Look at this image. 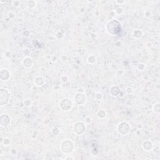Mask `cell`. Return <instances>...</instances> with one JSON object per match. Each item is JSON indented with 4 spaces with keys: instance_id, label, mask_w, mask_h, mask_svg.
I'll list each match as a JSON object with an SVG mask.
<instances>
[{
    "instance_id": "6da1fadb",
    "label": "cell",
    "mask_w": 160,
    "mask_h": 160,
    "mask_svg": "<svg viewBox=\"0 0 160 160\" xmlns=\"http://www.w3.org/2000/svg\"><path fill=\"white\" fill-rule=\"evenodd\" d=\"M107 33L111 36L119 35L122 31L121 23L118 20H112L106 23L105 26Z\"/></svg>"
},
{
    "instance_id": "7a4b0ae2",
    "label": "cell",
    "mask_w": 160,
    "mask_h": 160,
    "mask_svg": "<svg viewBox=\"0 0 160 160\" xmlns=\"http://www.w3.org/2000/svg\"><path fill=\"white\" fill-rule=\"evenodd\" d=\"M60 148L64 154H69L72 153L75 149V145L72 141L70 139H65L61 142Z\"/></svg>"
},
{
    "instance_id": "3957f363",
    "label": "cell",
    "mask_w": 160,
    "mask_h": 160,
    "mask_svg": "<svg viewBox=\"0 0 160 160\" xmlns=\"http://www.w3.org/2000/svg\"><path fill=\"white\" fill-rule=\"evenodd\" d=\"M131 126L128 122L122 121L118 124L116 130L118 134L121 136H127L131 132Z\"/></svg>"
},
{
    "instance_id": "277c9868",
    "label": "cell",
    "mask_w": 160,
    "mask_h": 160,
    "mask_svg": "<svg viewBox=\"0 0 160 160\" xmlns=\"http://www.w3.org/2000/svg\"><path fill=\"white\" fill-rule=\"evenodd\" d=\"M10 99V93L8 89L1 88L0 89V106H3L8 103Z\"/></svg>"
},
{
    "instance_id": "5b68a950",
    "label": "cell",
    "mask_w": 160,
    "mask_h": 160,
    "mask_svg": "<svg viewBox=\"0 0 160 160\" xmlns=\"http://www.w3.org/2000/svg\"><path fill=\"white\" fill-rule=\"evenodd\" d=\"M60 108L64 111H69L73 108V103L69 98H63L60 101Z\"/></svg>"
},
{
    "instance_id": "8992f818",
    "label": "cell",
    "mask_w": 160,
    "mask_h": 160,
    "mask_svg": "<svg viewBox=\"0 0 160 160\" xmlns=\"http://www.w3.org/2000/svg\"><path fill=\"white\" fill-rule=\"evenodd\" d=\"M73 131L78 136H81L86 131L85 124L82 121H77L73 126Z\"/></svg>"
},
{
    "instance_id": "52a82bcc",
    "label": "cell",
    "mask_w": 160,
    "mask_h": 160,
    "mask_svg": "<svg viewBox=\"0 0 160 160\" xmlns=\"http://www.w3.org/2000/svg\"><path fill=\"white\" fill-rule=\"evenodd\" d=\"M75 103L78 106H83L87 101V96L84 93L78 92L74 96Z\"/></svg>"
},
{
    "instance_id": "ba28073f",
    "label": "cell",
    "mask_w": 160,
    "mask_h": 160,
    "mask_svg": "<svg viewBox=\"0 0 160 160\" xmlns=\"http://www.w3.org/2000/svg\"><path fill=\"white\" fill-rule=\"evenodd\" d=\"M11 123V117L7 114H3L0 117V125L2 127H7Z\"/></svg>"
},
{
    "instance_id": "9c48e42d",
    "label": "cell",
    "mask_w": 160,
    "mask_h": 160,
    "mask_svg": "<svg viewBox=\"0 0 160 160\" xmlns=\"http://www.w3.org/2000/svg\"><path fill=\"white\" fill-rule=\"evenodd\" d=\"M22 64H23V66L25 68H31L34 65V61H33V59L30 56H26L23 58V61H22Z\"/></svg>"
},
{
    "instance_id": "30bf717a",
    "label": "cell",
    "mask_w": 160,
    "mask_h": 160,
    "mask_svg": "<svg viewBox=\"0 0 160 160\" xmlns=\"http://www.w3.org/2000/svg\"><path fill=\"white\" fill-rule=\"evenodd\" d=\"M11 76L10 71L6 68H2L0 73V78L2 81H8Z\"/></svg>"
},
{
    "instance_id": "8fae6325",
    "label": "cell",
    "mask_w": 160,
    "mask_h": 160,
    "mask_svg": "<svg viewBox=\"0 0 160 160\" xmlns=\"http://www.w3.org/2000/svg\"><path fill=\"white\" fill-rule=\"evenodd\" d=\"M109 93L113 97H118L120 95L121 89L117 85H113L109 88Z\"/></svg>"
},
{
    "instance_id": "7c38bea8",
    "label": "cell",
    "mask_w": 160,
    "mask_h": 160,
    "mask_svg": "<svg viewBox=\"0 0 160 160\" xmlns=\"http://www.w3.org/2000/svg\"><path fill=\"white\" fill-rule=\"evenodd\" d=\"M142 148L146 151H150L154 148L153 142L150 140H145L143 142L141 145Z\"/></svg>"
},
{
    "instance_id": "4fadbf2b",
    "label": "cell",
    "mask_w": 160,
    "mask_h": 160,
    "mask_svg": "<svg viewBox=\"0 0 160 160\" xmlns=\"http://www.w3.org/2000/svg\"><path fill=\"white\" fill-rule=\"evenodd\" d=\"M34 83L36 86L41 87L43 85H44V84L45 83V81H44L43 77L41 76H38L34 79Z\"/></svg>"
},
{
    "instance_id": "5bb4252c",
    "label": "cell",
    "mask_w": 160,
    "mask_h": 160,
    "mask_svg": "<svg viewBox=\"0 0 160 160\" xmlns=\"http://www.w3.org/2000/svg\"><path fill=\"white\" fill-rule=\"evenodd\" d=\"M132 36H133V37L135 39L139 40V39H141L143 36V32L141 30L137 29V30H135L133 31V33H132Z\"/></svg>"
},
{
    "instance_id": "9a60e30c",
    "label": "cell",
    "mask_w": 160,
    "mask_h": 160,
    "mask_svg": "<svg viewBox=\"0 0 160 160\" xmlns=\"http://www.w3.org/2000/svg\"><path fill=\"white\" fill-rule=\"evenodd\" d=\"M87 63L89 64H95L97 61L96 56L94 54H91L88 57L86 60Z\"/></svg>"
},
{
    "instance_id": "2e32d148",
    "label": "cell",
    "mask_w": 160,
    "mask_h": 160,
    "mask_svg": "<svg viewBox=\"0 0 160 160\" xmlns=\"http://www.w3.org/2000/svg\"><path fill=\"white\" fill-rule=\"evenodd\" d=\"M96 115L98 118H99V119H104L105 118H106L107 113H106V111L104 110V109H100V110H99L97 112Z\"/></svg>"
},
{
    "instance_id": "e0dca14e",
    "label": "cell",
    "mask_w": 160,
    "mask_h": 160,
    "mask_svg": "<svg viewBox=\"0 0 160 160\" xmlns=\"http://www.w3.org/2000/svg\"><path fill=\"white\" fill-rule=\"evenodd\" d=\"M26 6L30 9H34L36 6L37 2L35 1H28L26 2Z\"/></svg>"
},
{
    "instance_id": "ac0fdd59",
    "label": "cell",
    "mask_w": 160,
    "mask_h": 160,
    "mask_svg": "<svg viewBox=\"0 0 160 160\" xmlns=\"http://www.w3.org/2000/svg\"><path fill=\"white\" fill-rule=\"evenodd\" d=\"M153 111L156 113L159 114L160 113V103L159 102L156 103L153 106Z\"/></svg>"
},
{
    "instance_id": "d6986e66",
    "label": "cell",
    "mask_w": 160,
    "mask_h": 160,
    "mask_svg": "<svg viewBox=\"0 0 160 160\" xmlns=\"http://www.w3.org/2000/svg\"><path fill=\"white\" fill-rule=\"evenodd\" d=\"M11 143V139L8 138H4L3 139H1V144L4 145V146H8L10 145Z\"/></svg>"
},
{
    "instance_id": "ffe728a7",
    "label": "cell",
    "mask_w": 160,
    "mask_h": 160,
    "mask_svg": "<svg viewBox=\"0 0 160 160\" xmlns=\"http://www.w3.org/2000/svg\"><path fill=\"white\" fill-rule=\"evenodd\" d=\"M60 129H59V128H58L57 127H55V128H53L52 129V130H51V134H52L53 136H58V135L60 134Z\"/></svg>"
},
{
    "instance_id": "44dd1931",
    "label": "cell",
    "mask_w": 160,
    "mask_h": 160,
    "mask_svg": "<svg viewBox=\"0 0 160 160\" xmlns=\"http://www.w3.org/2000/svg\"><path fill=\"white\" fill-rule=\"evenodd\" d=\"M103 94L101 93L97 92L95 94V98L96 101H101V99H103Z\"/></svg>"
},
{
    "instance_id": "7402d4cb",
    "label": "cell",
    "mask_w": 160,
    "mask_h": 160,
    "mask_svg": "<svg viewBox=\"0 0 160 160\" xmlns=\"http://www.w3.org/2000/svg\"><path fill=\"white\" fill-rule=\"evenodd\" d=\"M115 12L116 15L120 16L123 13V9L121 7H118L116 9Z\"/></svg>"
},
{
    "instance_id": "603a6c76",
    "label": "cell",
    "mask_w": 160,
    "mask_h": 160,
    "mask_svg": "<svg viewBox=\"0 0 160 160\" xmlns=\"http://www.w3.org/2000/svg\"><path fill=\"white\" fill-rule=\"evenodd\" d=\"M23 103H24V106H25L26 107H27V108L30 107V106H31V105H32V102H31V99H24Z\"/></svg>"
},
{
    "instance_id": "cb8c5ba5",
    "label": "cell",
    "mask_w": 160,
    "mask_h": 160,
    "mask_svg": "<svg viewBox=\"0 0 160 160\" xmlns=\"http://www.w3.org/2000/svg\"><path fill=\"white\" fill-rule=\"evenodd\" d=\"M145 68H146V66H145V64L143 63H139V64L137 66L138 70V71H144L145 69Z\"/></svg>"
},
{
    "instance_id": "d4e9b609",
    "label": "cell",
    "mask_w": 160,
    "mask_h": 160,
    "mask_svg": "<svg viewBox=\"0 0 160 160\" xmlns=\"http://www.w3.org/2000/svg\"><path fill=\"white\" fill-rule=\"evenodd\" d=\"M85 120V123H86L87 125H89V124L91 123L93 121L92 118L90 117V116H87V117H86Z\"/></svg>"
},
{
    "instance_id": "484cf974",
    "label": "cell",
    "mask_w": 160,
    "mask_h": 160,
    "mask_svg": "<svg viewBox=\"0 0 160 160\" xmlns=\"http://www.w3.org/2000/svg\"><path fill=\"white\" fill-rule=\"evenodd\" d=\"M13 4L14 5V6H16V7H18L21 5V2L20 1H13Z\"/></svg>"
},
{
    "instance_id": "4316f807",
    "label": "cell",
    "mask_w": 160,
    "mask_h": 160,
    "mask_svg": "<svg viewBox=\"0 0 160 160\" xmlns=\"http://www.w3.org/2000/svg\"><path fill=\"white\" fill-rule=\"evenodd\" d=\"M126 92L128 94H132L133 93V90L130 87H128L126 89Z\"/></svg>"
},
{
    "instance_id": "83f0119b",
    "label": "cell",
    "mask_w": 160,
    "mask_h": 160,
    "mask_svg": "<svg viewBox=\"0 0 160 160\" xmlns=\"http://www.w3.org/2000/svg\"><path fill=\"white\" fill-rule=\"evenodd\" d=\"M153 43H152L151 42H150V41H148V42L146 43V46L148 48H152L153 47Z\"/></svg>"
},
{
    "instance_id": "f1b7e54d",
    "label": "cell",
    "mask_w": 160,
    "mask_h": 160,
    "mask_svg": "<svg viewBox=\"0 0 160 160\" xmlns=\"http://www.w3.org/2000/svg\"><path fill=\"white\" fill-rule=\"evenodd\" d=\"M61 59L63 62H65V61H66L67 60H68V57L65 55H62L61 57Z\"/></svg>"
},
{
    "instance_id": "f546056e",
    "label": "cell",
    "mask_w": 160,
    "mask_h": 160,
    "mask_svg": "<svg viewBox=\"0 0 160 160\" xmlns=\"http://www.w3.org/2000/svg\"><path fill=\"white\" fill-rule=\"evenodd\" d=\"M116 3L118 4V5H122V4L126 3V1H116Z\"/></svg>"
},
{
    "instance_id": "4dcf8cb0",
    "label": "cell",
    "mask_w": 160,
    "mask_h": 160,
    "mask_svg": "<svg viewBox=\"0 0 160 160\" xmlns=\"http://www.w3.org/2000/svg\"><path fill=\"white\" fill-rule=\"evenodd\" d=\"M74 158L73 157H72V156H67V157H66L65 158V160H74Z\"/></svg>"
}]
</instances>
